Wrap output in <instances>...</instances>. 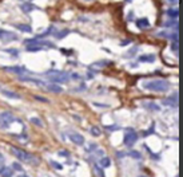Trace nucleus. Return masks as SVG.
<instances>
[{
    "instance_id": "393cba45",
    "label": "nucleus",
    "mask_w": 183,
    "mask_h": 177,
    "mask_svg": "<svg viewBox=\"0 0 183 177\" xmlns=\"http://www.w3.org/2000/svg\"><path fill=\"white\" fill-rule=\"evenodd\" d=\"M144 149L147 150V152H149L150 154H151V158H152V160L158 161L159 158H160V154H155V153H152V152H151V149H150V148H149V146H147V145H144Z\"/></svg>"
},
{
    "instance_id": "39448f33",
    "label": "nucleus",
    "mask_w": 183,
    "mask_h": 177,
    "mask_svg": "<svg viewBox=\"0 0 183 177\" xmlns=\"http://www.w3.org/2000/svg\"><path fill=\"white\" fill-rule=\"evenodd\" d=\"M14 121H15V117L11 114L10 111H3V113H0V128L1 129L10 128V125Z\"/></svg>"
},
{
    "instance_id": "72a5a7b5",
    "label": "nucleus",
    "mask_w": 183,
    "mask_h": 177,
    "mask_svg": "<svg viewBox=\"0 0 183 177\" xmlns=\"http://www.w3.org/2000/svg\"><path fill=\"white\" fill-rule=\"evenodd\" d=\"M170 47H171V50H173L175 54H178V42H173Z\"/></svg>"
},
{
    "instance_id": "473e14b6",
    "label": "nucleus",
    "mask_w": 183,
    "mask_h": 177,
    "mask_svg": "<svg viewBox=\"0 0 183 177\" xmlns=\"http://www.w3.org/2000/svg\"><path fill=\"white\" fill-rule=\"evenodd\" d=\"M12 168L16 169V170H19V172H23V167H21L19 162H14V164H12Z\"/></svg>"
},
{
    "instance_id": "de8ad7c7",
    "label": "nucleus",
    "mask_w": 183,
    "mask_h": 177,
    "mask_svg": "<svg viewBox=\"0 0 183 177\" xmlns=\"http://www.w3.org/2000/svg\"><path fill=\"white\" fill-rule=\"evenodd\" d=\"M59 156H68V152H59Z\"/></svg>"
},
{
    "instance_id": "f257e3e1",
    "label": "nucleus",
    "mask_w": 183,
    "mask_h": 177,
    "mask_svg": "<svg viewBox=\"0 0 183 177\" xmlns=\"http://www.w3.org/2000/svg\"><path fill=\"white\" fill-rule=\"evenodd\" d=\"M143 89L156 93H164L170 89V82L166 79H151L143 82Z\"/></svg>"
},
{
    "instance_id": "603ef678",
    "label": "nucleus",
    "mask_w": 183,
    "mask_h": 177,
    "mask_svg": "<svg viewBox=\"0 0 183 177\" xmlns=\"http://www.w3.org/2000/svg\"><path fill=\"white\" fill-rule=\"evenodd\" d=\"M19 177H28V176H25V174H21V176H19Z\"/></svg>"
},
{
    "instance_id": "58836bf2",
    "label": "nucleus",
    "mask_w": 183,
    "mask_h": 177,
    "mask_svg": "<svg viewBox=\"0 0 183 177\" xmlns=\"http://www.w3.org/2000/svg\"><path fill=\"white\" fill-rule=\"evenodd\" d=\"M35 99H38V101H40V102H48V99H45V98H43V97H39V95H35Z\"/></svg>"
},
{
    "instance_id": "5fc2aeb1",
    "label": "nucleus",
    "mask_w": 183,
    "mask_h": 177,
    "mask_svg": "<svg viewBox=\"0 0 183 177\" xmlns=\"http://www.w3.org/2000/svg\"><path fill=\"white\" fill-rule=\"evenodd\" d=\"M86 1H90V0H86Z\"/></svg>"
},
{
    "instance_id": "f3484780",
    "label": "nucleus",
    "mask_w": 183,
    "mask_h": 177,
    "mask_svg": "<svg viewBox=\"0 0 183 177\" xmlns=\"http://www.w3.org/2000/svg\"><path fill=\"white\" fill-rule=\"evenodd\" d=\"M69 32L71 31L66 28V30H62V31H59V32H54V36H55L56 39H63V38H66Z\"/></svg>"
},
{
    "instance_id": "412c9836",
    "label": "nucleus",
    "mask_w": 183,
    "mask_h": 177,
    "mask_svg": "<svg viewBox=\"0 0 183 177\" xmlns=\"http://www.w3.org/2000/svg\"><path fill=\"white\" fill-rule=\"evenodd\" d=\"M167 15L170 16V19H176L179 15V11L176 8H170V10H167Z\"/></svg>"
},
{
    "instance_id": "1a4fd4ad",
    "label": "nucleus",
    "mask_w": 183,
    "mask_h": 177,
    "mask_svg": "<svg viewBox=\"0 0 183 177\" xmlns=\"http://www.w3.org/2000/svg\"><path fill=\"white\" fill-rule=\"evenodd\" d=\"M19 79H20L21 82H31V83H36L38 86H45V82H43V81H40V79H35V78H31V76L21 75V76H19Z\"/></svg>"
},
{
    "instance_id": "6ab92c4d",
    "label": "nucleus",
    "mask_w": 183,
    "mask_h": 177,
    "mask_svg": "<svg viewBox=\"0 0 183 177\" xmlns=\"http://www.w3.org/2000/svg\"><path fill=\"white\" fill-rule=\"evenodd\" d=\"M15 27L23 32H32L31 26H28V24H15Z\"/></svg>"
},
{
    "instance_id": "cd10ccee",
    "label": "nucleus",
    "mask_w": 183,
    "mask_h": 177,
    "mask_svg": "<svg viewBox=\"0 0 183 177\" xmlns=\"http://www.w3.org/2000/svg\"><path fill=\"white\" fill-rule=\"evenodd\" d=\"M54 30H55V27H54V26H50L48 27V30H47V31H44L43 32V34H40L39 35V38H44V36H47V35H50L52 32V34H54Z\"/></svg>"
},
{
    "instance_id": "09e8293b",
    "label": "nucleus",
    "mask_w": 183,
    "mask_h": 177,
    "mask_svg": "<svg viewBox=\"0 0 183 177\" xmlns=\"http://www.w3.org/2000/svg\"><path fill=\"white\" fill-rule=\"evenodd\" d=\"M87 20H88L87 17H80V22H87Z\"/></svg>"
},
{
    "instance_id": "3c124183",
    "label": "nucleus",
    "mask_w": 183,
    "mask_h": 177,
    "mask_svg": "<svg viewBox=\"0 0 183 177\" xmlns=\"http://www.w3.org/2000/svg\"><path fill=\"white\" fill-rule=\"evenodd\" d=\"M19 1H31V0H19Z\"/></svg>"
},
{
    "instance_id": "ea45409f",
    "label": "nucleus",
    "mask_w": 183,
    "mask_h": 177,
    "mask_svg": "<svg viewBox=\"0 0 183 177\" xmlns=\"http://www.w3.org/2000/svg\"><path fill=\"white\" fill-rule=\"evenodd\" d=\"M51 165H52V167H54V168H56V169H62V165H60V164H58V162H54V161H51Z\"/></svg>"
},
{
    "instance_id": "79ce46f5",
    "label": "nucleus",
    "mask_w": 183,
    "mask_h": 177,
    "mask_svg": "<svg viewBox=\"0 0 183 177\" xmlns=\"http://www.w3.org/2000/svg\"><path fill=\"white\" fill-rule=\"evenodd\" d=\"M130 43H131V40H130V39H127V40H123V42L120 43V46H126V44H130Z\"/></svg>"
},
{
    "instance_id": "c85d7f7f",
    "label": "nucleus",
    "mask_w": 183,
    "mask_h": 177,
    "mask_svg": "<svg viewBox=\"0 0 183 177\" xmlns=\"http://www.w3.org/2000/svg\"><path fill=\"white\" fill-rule=\"evenodd\" d=\"M127 156H130V157H134V158H142V154L139 152H136V150H131V152H128L127 153Z\"/></svg>"
},
{
    "instance_id": "a18cd8bd",
    "label": "nucleus",
    "mask_w": 183,
    "mask_h": 177,
    "mask_svg": "<svg viewBox=\"0 0 183 177\" xmlns=\"http://www.w3.org/2000/svg\"><path fill=\"white\" fill-rule=\"evenodd\" d=\"M116 156H118V157H123V156H127V153H122V152H119V153H116Z\"/></svg>"
},
{
    "instance_id": "2f4dec72",
    "label": "nucleus",
    "mask_w": 183,
    "mask_h": 177,
    "mask_svg": "<svg viewBox=\"0 0 183 177\" xmlns=\"http://www.w3.org/2000/svg\"><path fill=\"white\" fill-rule=\"evenodd\" d=\"M106 128V130H108V132H114V130H119V126L118 125H111V126H104Z\"/></svg>"
},
{
    "instance_id": "9b49d317",
    "label": "nucleus",
    "mask_w": 183,
    "mask_h": 177,
    "mask_svg": "<svg viewBox=\"0 0 183 177\" xmlns=\"http://www.w3.org/2000/svg\"><path fill=\"white\" fill-rule=\"evenodd\" d=\"M20 10L24 12V14H30L31 11L34 10H38V7L36 6H34V4H31V1H27V3H23L20 6Z\"/></svg>"
},
{
    "instance_id": "e433bc0d",
    "label": "nucleus",
    "mask_w": 183,
    "mask_h": 177,
    "mask_svg": "<svg viewBox=\"0 0 183 177\" xmlns=\"http://www.w3.org/2000/svg\"><path fill=\"white\" fill-rule=\"evenodd\" d=\"M95 172H96V173H98V176H99V177H104V173H103V170L100 169L99 167H95Z\"/></svg>"
},
{
    "instance_id": "20e7f679",
    "label": "nucleus",
    "mask_w": 183,
    "mask_h": 177,
    "mask_svg": "<svg viewBox=\"0 0 183 177\" xmlns=\"http://www.w3.org/2000/svg\"><path fill=\"white\" fill-rule=\"evenodd\" d=\"M136 141H138V134H136V132L132 128H127L126 129V133H125V140H123L125 145L127 148H131Z\"/></svg>"
},
{
    "instance_id": "4468645a",
    "label": "nucleus",
    "mask_w": 183,
    "mask_h": 177,
    "mask_svg": "<svg viewBox=\"0 0 183 177\" xmlns=\"http://www.w3.org/2000/svg\"><path fill=\"white\" fill-rule=\"evenodd\" d=\"M47 90L51 91V93H55V94H60L63 93V89L59 85H55V83H51V85H47Z\"/></svg>"
},
{
    "instance_id": "7ed1b4c3",
    "label": "nucleus",
    "mask_w": 183,
    "mask_h": 177,
    "mask_svg": "<svg viewBox=\"0 0 183 177\" xmlns=\"http://www.w3.org/2000/svg\"><path fill=\"white\" fill-rule=\"evenodd\" d=\"M47 76L50 78L52 83H66L69 81L68 74L62 73V71H48Z\"/></svg>"
},
{
    "instance_id": "9d476101",
    "label": "nucleus",
    "mask_w": 183,
    "mask_h": 177,
    "mask_svg": "<svg viewBox=\"0 0 183 177\" xmlns=\"http://www.w3.org/2000/svg\"><path fill=\"white\" fill-rule=\"evenodd\" d=\"M142 105H143V108L147 109V110H150V111H159V110H160V106H159L158 103H155V102L146 101V102H143Z\"/></svg>"
},
{
    "instance_id": "f704fd0d",
    "label": "nucleus",
    "mask_w": 183,
    "mask_h": 177,
    "mask_svg": "<svg viewBox=\"0 0 183 177\" xmlns=\"http://www.w3.org/2000/svg\"><path fill=\"white\" fill-rule=\"evenodd\" d=\"M111 62H108V60H102V62H96L95 63V66H99V67H102V66H107V65H110Z\"/></svg>"
},
{
    "instance_id": "4c0bfd02",
    "label": "nucleus",
    "mask_w": 183,
    "mask_h": 177,
    "mask_svg": "<svg viewBox=\"0 0 183 177\" xmlns=\"http://www.w3.org/2000/svg\"><path fill=\"white\" fill-rule=\"evenodd\" d=\"M135 51H138V47H134L132 50H130V51H128V54H126V56H128V58H130V56L135 55Z\"/></svg>"
},
{
    "instance_id": "a211bd4d",
    "label": "nucleus",
    "mask_w": 183,
    "mask_h": 177,
    "mask_svg": "<svg viewBox=\"0 0 183 177\" xmlns=\"http://www.w3.org/2000/svg\"><path fill=\"white\" fill-rule=\"evenodd\" d=\"M155 60V55H152V54H150V55H142L140 58H139V62H150L152 63Z\"/></svg>"
},
{
    "instance_id": "c9c22d12",
    "label": "nucleus",
    "mask_w": 183,
    "mask_h": 177,
    "mask_svg": "<svg viewBox=\"0 0 183 177\" xmlns=\"http://www.w3.org/2000/svg\"><path fill=\"white\" fill-rule=\"evenodd\" d=\"M6 52H8V54H12V55H15V56H17V50L16 49H8V50H6Z\"/></svg>"
},
{
    "instance_id": "f03ea898",
    "label": "nucleus",
    "mask_w": 183,
    "mask_h": 177,
    "mask_svg": "<svg viewBox=\"0 0 183 177\" xmlns=\"http://www.w3.org/2000/svg\"><path fill=\"white\" fill-rule=\"evenodd\" d=\"M11 152H12V154L16 157L17 160L24 161V162H30V164H31V162H32V164H38V161H36V158H35L34 156H31L30 153H25L24 150L19 149V148L11 146Z\"/></svg>"
},
{
    "instance_id": "49530a36",
    "label": "nucleus",
    "mask_w": 183,
    "mask_h": 177,
    "mask_svg": "<svg viewBox=\"0 0 183 177\" xmlns=\"http://www.w3.org/2000/svg\"><path fill=\"white\" fill-rule=\"evenodd\" d=\"M167 1H169L170 4H174V6H175V4H178V0H167Z\"/></svg>"
},
{
    "instance_id": "dca6fc26",
    "label": "nucleus",
    "mask_w": 183,
    "mask_h": 177,
    "mask_svg": "<svg viewBox=\"0 0 183 177\" xmlns=\"http://www.w3.org/2000/svg\"><path fill=\"white\" fill-rule=\"evenodd\" d=\"M0 38H1V39H16L17 36L15 34H11V32H8V31L0 30Z\"/></svg>"
},
{
    "instance_id": "a19ab883",
    "label": "nucleus",
    "mask_w": 183,
    "mask_h": 177,
    "mask_svg": "<svg viewBox=\"0 0 183 177\" xmlns=\"http://www.w3.org/2000/svg\"><path fill=\"white\" fill-rule=\"evenodd\" d=\"M96 148H98L96 144H91V145H90V149H87V152H92V150H96Z\"/></svg>"
},
{
    "instance_id": "a878e982",
    "label": "nucleus",
    "mask_w": 183,
    "mask_h": 177,
    "mask_svg": "<svg viewBox=\"0 0 183 177\" xmlns=\"http://www.w3.org/2000/svg\"><path fill=\"white\" fill-rule=\"evenodd\" d=\"M171 42H178V31H173V32H170L169 34V38Z\"/></svg>"
},
{
    "instance_id": "f8f14e48",
    "label": "nucleus",
    "mask_w": 183,
    "mask_h": 177,
    "mask_svg": "<svg viewBox=\"0 0 183 177\" xmlns=\"http://www.w3.org/2000/svg\"><path fill=\"white\" fill-rule=\"evenodd\" d=\"M1 94L4 97L11 98V99H20V95L17 93H14V91H10V90H6V89H1Z\"/></svg>"
},
{
    "instance_id": "864d4df0",
    "label": "nucleus",
    "mask_w": 183,
    "mask_h": 177,
    "mask_svg": "<svg viewBox=\"0 0 183 177\" xmlns=\"http://www.w3.org/2000/svg\"><path fill=\"white\" fill-rule=\"evenodd\" d=\"M127 1H131V0H127Z\"/></svg>"
},
{
    "instance_id": "b1692460",
    "label": "nucleus",
    "mask_w": 183,
    "mask_h": 177,
    "mask_svg": "<svg viewBox=\"0 0 183 177\" xmlns=\"http://www.w3.org/2000/svg\"><path fill=\"white\" fill-rule=\"evenodd\" d=\"M31 124H34V125H36V126H39V128H43V122H42V119H39L38 117H32L31 119Z\"/></svg>"
},
{
    "instance_id": "bb28decb",
    "label": "nucleus",
    "mask_w": 183,
    "mask_h": 177,
    "mask_svg": "<svg viewBox=\"0 0 183 177\" xmlns=\"http://www.w3.org/2000/svg\"><path fill=\"white\" fill-rule=\"evenodd\" d=\"M90 132H91V134H92V135H95V137H99V135L102 134V132H100V129L98 128V126H92Z\"/></svg>"
},
{
    "instance_id": "6e6d98bb",
    "label": "nucleus",
    "mask_w": 183,
    "mask_h": 177,
    "mask_svg": "<svg viewBox=\"0 0 183 177\" xmlns=\"http://www.w3.org/2000/svg\"><path fill=\"white\" fill-rule=\"evenodd\" d=\"M142 177H144V176H142Z\"/></svg>"
},
{
    "instance_id": "8fccbe9b",
    "label": "nucleus",
    "mask_w": 183,
    "mask_h": 177,
    "mask_svg": "<svg viewBox=\"0 0 183 177\" xmlns=\"http://www.w3.org/2000/svg\"><path fill=\"white\" fill-rule=\"evenodd\" d=\"M3 161H4V160H3V156L0 154V162H3Z\"/></svg>"
},
{
    "instance_id": "423d86ee",
    "label": "nucleus",
    "mask_w": 183,
    "mask_h": 177,
    "mask_svg": "<svg viewBox=\"0 0 183 177\" xmlns=\"http://www.w3.org/2000/svg\"><path fill=\"white\" fill-rule=\"evenodd\" d=\"M68 137H69V140L75 144V145H83V144H84V137L80 134V133H78V132H69Z\"/></svg>"
},
{
    "instance_id": "5701e85b",
    "label": "nucleus",
    "mask_w": 183,
    "mask_h": 177,
    "mask_svg": "<svg viewBox=\"0 0 183 177\" xmlns=\"http://www.w3.org/2000/svg\"><path fill=\"white\" fill-rule=\"evenodd\" d=\"M40 50H44V47H42V46H27V51L30 52H36L40 51Z\"/></svg>"
},
{
    "instance_id": "aec40b11",
    "label": "nucleus",
    "mask_w": 183,
    "mask_h": 177,
    "mask_svg": "<svg viewBox=\"0 0 183 177\" xmlns=\"http://www.w3.org/2000/svg\"><path fill=\"white\" fill-rule=\"evenodd\" d=\"M164 26L166 27H169V28H174V31H176L178 30V22H176V19H171V20H169V22H166L164 23Z\"/></svg>"
},
{
    "instance_id": "2eb2a0df",
    "label": "nucleus",
    "mask_w": 183,
    "mask_h": 177,
    "mask_svg": "<svg viewBox=\"0 0 183 177\" xmlns=\"http://www.w3.org/2000/svg\"><path fill=\"white\" fill-rule=\"evenodd\" d=\"M0 176L1 177H12L14 176V170L10 168H0Z\"/></svg>"
},
{
    "instance_id": "4be33fe9",
    "label": "nucleus",
    "mask_w": 183,
    "mask_h": 177,
    "mask_svg": "<svg viewBox=\"0 0 183 177\" xmlns=\"http://www.w3.org/2000/svg\"><path fill=\"white\" fill-rule=\"evenodd\" d=\"M99 164H100V167L102 168H107V167L111 165V160L108 158V157H102L100 161H99Z\"/></svg>"
},
{
    "instance_id": "c03bdc74",
    "label": "nucleus",
    "mask_w": 183,
    "mask_h": 177,
    "mask_svg": "<svg viewBox=\"0 0 183 177\" xmlns=\"http://www.w3.org/2000/svg\"><path fill=\"white\" fill-rule=\"evenodd\" d=\"M71 78H72V79H79V78H80V76L79 75H78V74H72V75H71Z\"/></svg>"
},
{
    "instance_id": "0eeeda50",
    "label": "nucleus",
    "mask_w": 183,
    "mask_h": 177,
    "mask_svg": "<svg viewBox=\"0 0 183 177\" xmlns=\"http://www.w3.org/2000/svg\"><path fill=\"white\" fill-rule=\"evenodd\" d=\"M4 70L6 71H8V73H14V74H17L19 76L24 75V74H28L27 69L23 66H14V67H4Z\"/></svg>"
},
{
    "instance_id": "c756f323",
    "label": "nucleus",
    "mask_w": 183,
    "mask_h": 177,
    "mask_svg": "<svg viewBox=\"0 0 183 177\" xmlns=\"http://www.w3.org/2000/svg\"><path fill=\"white\" fill-rule=\"evenodd\" d=\"M154 132H155V124H152V125H151V128H150L149 130H146V132L143 133V135H144V137H147V135L152 134Z\"/></svg>"
},
{
    "instance_id": "ddd939ff",
    "label": "nucleus",
    "mask_w": 183,
    "mask_h": 177,
    "mask_svg": "<svg viewBox=\"0 0 183 177\" xmlns=\"http://www.w3.org/2000/svg\"><path fill=\"white\" fill-rule=\"evenodd\" d=\"M136 26L139 28H149L150 27V20L147 17H140V19H136Z\"/></svg>"
},
{
    "instance_id": "6e6552de",
    "label": "nucleus",
    "mask_w": 183,
    "mask_h": 177,
    "mask_svg": "<svg viewBox=\"0 0 183 177\" xmlns=\"http://www.w3.org/2000/svg\"><path fill=\"white\" fill-rule=\"evenodd\" d=\"M162 103L164 106H171V108H178V94H174L171 97L166 98V99H163Z\"/></svg>"
},
{
    "instance_id": "7c9ffc66",
    "label": "nucleus",
    "mask_w": 183,
    "mask_h": 177,
    "mask_svg": "<svg viewBox=\"0 0 183 177\" xmlns=\"http://www.w3.org/2000/svg\"><path fill=\"white\" fill-rule=\"evenodd\" d=\"M169 34H170V31H167V30H163V31H159L158 34V36H160V38H169Z\"/></svg>"
},
{
    "instance_id": "37998d69",
    "label": "nucleus",
    "mask_w": 183,
    "mask_h": 177,
    "mask_svg": "<svg viewBox=\"0 0 183 177\" xmlns=\"http://www.w3.org/2000/svg\"><path fill=\"white\" fill-rule=\"evenodd\" d=\"M95 106H98V108H108V105H102V103H94Z\"/></svg>"
}]
</instances>
